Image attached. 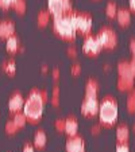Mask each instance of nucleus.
I'll use <instances>...</instances> for the list:
<instances>
[{"mask_svg":"<svg viewBox=\"0 0 135 152\" xmlns=\"http://www.w3.org/2000/svg\"><path fill=\"white\" fill-rule=\"evenodd\" d=\"M47 96L49 94H47L46 90H38V89L31 90V93L24 101V106H23V113L27 120L35 123V121H38L42 117L43 105L49 100Z\"/></svg>","mask_w":135,"mask_h":152,"instance_id":"nucleus-1","label":"nucleus"},{"mask_svg":"<svg viewBox=\"0 0 135 152\" xmlns=\"http://www.w3.org/2000/svg\"><path fill=\"white\" fill-rule=\"evenodd\" d=\"M53 30L60 35L61 38L66 40H73L77 35L75 27V22L72 18V11L68 12L65 15L53 18Z\"/></svg>","mask_w":135,"mask_h":152,"instance_id":"nucleus-2","label":"nucleus"},{"mask_svg":"<svg viewBox=\"0 0 135 152\" xmlns=\"http://www.w3.org/2000/svg\"><path fill=\"white\" fill-rule=\"evenodd\" d=\"M99 120L100 124L103 125H114L118 120L119 109H118V102L114 97H104L100 102V108H99Z\"/></svg>","mask_w":135,"mask_h":152,"instance_id":"nucleus-3","label":"nucleus"},{"mask_svg":"<svg viewBox=\"0 0 135 152\" xmlns=\"http://www.w3.org/2000/svg\"><path fill=\"white\" fill-rule=\"evenodd\" d=\"M72 18L73 22H75V27L77 34L81 35H89L91 31H92L93 27V19L89 14H85V12H78V11H72Z\"/></svg>","mask_w":135,"mask_h":152,"instance_id":"nucleus-4","label":"nucleus"},{"mask_svg":"<svg viewBox=\"0 0 135 152\" xmlns=\"http://www.w3.org/2000/svg\"><path fill=\"white\" fill-rule=\"evenodd\" d=\"M47 11L53 18L73 11L72 0H47Z\"/></svg>","mask_w":135,"mask_h":152,"instance_id":"nucleus-5","label":"nucleus"},{"mask_svg":"<svg viewBox=\"0 0 135 152\" xmlns=\"http://www.w3.org/2000/svg\"><path fill=\"white\" fill-rule=\"evenodd\" d=\"M99 42L101 43L103 49H114L118 45V35L109 27H103L99 30V32L96 34Z\"/></svg>","mask_w":135,"mask_h":152,"instance_id":"nucleus-6","label":"nucleus"},{"mask_svg":"<svg viewBox=\"0 0 135 152\" xmlns=\"http://www.w3.org/2000/svg\"><path fill=\"white\" fill-rule=\"evenodd\" d=\"M99 108H100V102H99L97 97L85 96L83 104H81V113L86 117H92L99 113Z\"/></svg>","mask_w":135,"mask_h":152,"instance_id":"nucleus-7","label":"nucleus"},{"mask_svg":"<svg viewBox=\"0 0 135 152\" xmlns=\"http://www.w3.org/2000/svg\"><path fill=\"white\" fill-rule=\"evenodd\" d=\"M103 50V46L101 43L99 42L97 37L96 35H86L85 39H84V43H83V51L85 54H89V55H96Z\"/></svg>","mask_w":135,"mask_h":152,"instance_id":"nucleus-8","label":"nucleus"},{"mask_svg":"<svg viewBox=\"0 0 135 152\" xmlns=\"http://www.w3.org/2000/svg\"><path fill=\"white\" fill-rule=\"evenodd\" d=\"M66 152H85V143L81 136H69L66 140Z\"/></svg>","mask_w":135,"mask_h":152,"instance_id":"nucleus-9","label":"nucleus"},{"mask_svg":"<svg viewBox=\"0 0 135 152\" xmlns=\"http://www.w3.org/2000/svg\"><path fill=\"white\" fill-rule=\"evenodd\" d=\"M23 106H24V97L22 96L20 92H15L11 94L8 101V109L11 113H18V112H22L23 110Z\"/></svg>","mask_w":135,"mask_h":152,"instance_id":"nucleus-10","label":"nucleus"},{"mask_svg":"<svg viewBox=\"0 0 135 152\" xmlns=\"http://www.w3.org/2000/svg\"><path fill=\"white\" fill-rule=\"evenodd\" d=\"M118 73L119 77L124 78H135V67L132 66V63L130 61H123L118 65Z\"/></svg>","mask_w":135,"mask_h":152,"instance_id":"nucleus-11","label":"nucleus"},{"mask_svg":"<svg viewBox=\"0 0 135 152\" xmlns=\"http://www.w3.org/2000/svg\"><path fill=\"white\" fill-rule=\"evenodd\" d=\"M14 34H15V23L14 22L10 19L1 20V24H0V38L8 39V38Z\"/></svg>","mask_w":135,"mask_h":152,"instance_id":"nucleus-12","label":"nucleus"},{"mask_svg":"<svg viewBox=\"0 0 135 152\" xmlns=\"http://www.w3.org/2000/svg\"><path fill=\"white\" fill-rule=\"evenodd\" d=\"M116 19H118V23L122 27L128 26L130 22H131V11L128 8H118Z\"/></svg>","mask_w":135,"mask_h":152,"instance_id":"nucleus-13","label":"nucleus"},{"mask_svg":"<svg viewBox=\"0 0 135 152\" xmlns=\"http://www.w3.org/2000/svg\"><path fill=\"white\" fill-rule=\"evenodd\" d=\"M77 131H78V121L75 117L65 118V129H63V132L68 136H76Z\"/></svg>","mask_w":135,"mask_h":152,"instance_id":"nucleus-14","label":"nucleus"},{"mask_svg":"<svg viewBox=\"0 0 135 152\" xmlns=\"http://www.w3.org/2000/svg\"><path fill=\"white\" fill-rule=\"evenodd\" d=\"M7 51L10 53H16V51H20V50H23V47H22V45H20V40L19 38L16 37V35H11V37L7 39Z\"/></svg>","mask_w":135,"mask_h":152,"instance_id":"nucleus-15","label":"nucleus"},{"mask_svg":"<svg viewBox=\"0 0 135 152\" xmlns=\"http://www.w3.org/2000/svg\"><path fill=\"white\" fill-rule=\"evenodd\" d=\"M99 82L96 80H88L85 83V96H89V97H97V93H99Z\"/></svg>","mask_w":135,"mask_h":152,"instance_id":"nucleus-16","label":"nucleus"},{"mask_svg":"<svg viewBox=\"0 0 135 152\" xmlns=\"http://www.w3.org/2000/svg\"><path fill=\"white\" fill-rule=\"evenodd\" d=\"M130 137V128L126 124H120L116 128V139H118V143H127Z\"/></svg>","mask_w":135,"mask_h":152,"instance_id":"nucleus-17","label":"nucleus"},{"mask_svg":"<svg viewBox=\"0 0 135 152\" xmlns=\"http://www.w3.org/2000/svg\"><path fill=\"white\" fill-rule=\"evenodd\" d=\"M32 143H34V145L37 147V148H43L47 143L46 132H45L43 129H38L37 132H35V135H34V140H32Z\"/></svg>","mask_w":135,"mask_h":152,"instance_id":"nucleus-18","label":"nucleus"},{"mask_svg":"<svg viewBox=\"0 0 135 152\" xmlns=\"http://www.w3.org/2000/svg\"><path fill=\"white\" fill-rule=\"evenodd\" d=\"M134 80L132 78H124V77H119L118 78V88L122 92H127V90H132L134 89Z\"/></svg>","mask_w":135,"mask_h":152,"instance_id":"nucleus-19","label":"nucleus"},{"mask_svg":"<svg viewBox=\"0 0 135 152\" xmlns=\"http://www.w3.org/2000/svg\"><path fill=\"white\" fill-rule=\"evenodd\" d=\"M50 19H52V15H50V12L46 11V10L39 11V14H38V16H37V22L41 27L47 26V24L50 23Z\"/></svg>","mask_w":135,"mask_h":152,"instance_id":"nucleus-20","label":"nucleus"},{"mask_svg":"<svg viewBox=\"0 0 135 152\" xmlns=\"http://www.w3.org/2000/svg\"><path fill=\"white\" fill-rule=\"evenodd\" d=\"M1 67H3L4 72L10 75H14L15 73H16V63H15V61H12V59L6 61V62L1 65Z\"/></svg>","mask_w":135,"mask_h":152,"instance_id":"nucleus-21","label":"nucleus"},{"mask_svg":"<svg viewBox=\"0 0 135 152\" xmlns=\"http://www.w3.org/2000/svg\"><path fill=\"white\" fill-rule=\"evenodd\" d=\"M12 120H14V123L18 125V128H22V126L26 125L27 118H26V116H24L23 112H18L14 115V118H12Z\"/></svg>","mask_w":135,"mask_h":152,"instance_id":"nucleus-22","label":"nucleus"},{"mask_svg":"<svg viewBox=\"0 0 135 152\" xmlns=\"http://www.w3.org/2000/svg\"><path fill=\"white\" fill-rule=\"evenodd\" d=\"M116 12H118V7L114 1H109L108 4L105 6V15L108 18H116Z\"/></svg>","mask_w":135,"mask_h":152,"instance_id":"nucleus-23","label":"nucleus"},{"mask_svg":"<svg viewBox=\"0 0 135 152\" xmlns=\"http://www.w3.org/2000/svg\"><path fill=\"white\" fill-rule=\"evenodd\" d=\"M12 8L18 12V14H24L27 8V4H26V0H16L12 6Z\"/></svg>","mask_w":135,"mask_h":152,"instance_id":"nucleus-24","label":"nucleus"},{"mask_svg":"<svg viewBox=\"0 0 135 152\" xmlns=\"http://www.w3.org/2000/svg\"><path fill=\"white\" fill-rule=\"evenodd\" d=\"M127 109L128 112L134 113L135 112V93H130V96L127 97Z\"/></svg>","mask_w":135,"mask_h":152,"instance_id":"nucleus-25","label":"nucleus"},{"mask_svg":"<svg viewBox=\"0 0 135 152\" xmlns=\"http://www.w3.org/2000/svg\"><path fill=\"white\" fill-rule=\"evenodd\" d=\"M52 104L54 106H57L60 104V88L54 86L53 88V94H52Z\"/></svg>","mask_w":135,"mask_h":152,"instance_id":"nucleus-26","label":"nucleus"},{"mask_svg":"<svg viewBox=\"0 0 135 152\" xmlns=\"http://www.w3.org/2000/svg\"><path fill=\"white\" fill-rule=\"evenodd\" d=\"M18 125L14 123V120H10V121H7L6 123V131H7V133H10V135H12V133H15L18 131Z\"/></svg>","mask_w":135,"mask_h":152,"instance_id":"nucleus-27","label":"nucleus"},{"mask_svg":"<svg viewBox=\"0 0 135 152\" xmlns=\"http://www.w3.org/2000/svg\"><path fill=\"white\" fill-rule=\"evenodd\" d=\"M16 0H0V8L1 10H10L12 8L14 3Z\"/></svg>","mask_w":135,"mask_h":152,"instance_id":"nucleus-28","label":"nucleus"},{"mask_svg":"<svg viewBox=\"0 0 135 152\" xmlns=\"http://www.w3.org/2000/svg\"><path fill=\"white\" fill-rule=\"evenodd\" d=\"M54 125H55V128H57V131L63 132V129H65V118H58V120H55Z\"/></svg>","mask_w":135,"mask_h":152,"instance_id":"nucleus-29","label":"nucleus"},{"mask_svg":"<svg viewBox=\"0 0 135 152\" xmlns=\"http://www.w3.org/2000/svg\"><path fill=\"white\" fill-rule=\"evenodd\" d=\"M116 152H130V147L127 143H118Z\"/></svg>","mask_w":135,"mask_h":152,"instance_id":"nucleus-30","label":"nucleus"},{"mask_svg":"<svg viewBox=\"0 0 135 152\" xmlns=\"http://www.w3.org/2000/svg\"><path fill=\"white\" fill-rule=\"evenodd\" d=\"M70 72H72L73 75H78L81 73V65H80V63H73Z\"/></svg>","mask_w":135,"mask_h":152,"instance_id":"nucleus-31","label":"nucleus"},{"mask_svg":"<svg viewBox=\"0 0 135 152\" xmlns=\"http://www.w3.org/2000/svg\"><path fill=\"white\" fill-rule=\"evenodd\" d=\"M66 54L70 55V57H76V55H77V49H76L75 46H69L66 49Z\"/></svg>","mask_w":135,"mask_h":152,"instance_id":"nucleus-32","label":"nucleus"},{"mask_svg":"<svg viewBox=\"0 0 135 152\" xmlns=\"http://www.w3.org/2000/svg\"><path fill=\"white\" fill-rule=\"evenodd\" d=\"M23 152H35L34 145H32V144H30V143L24 144V147H23Z\"/></svg>","mask_w":135,"mask_h":152,"instance_id":"nucleus-33","label":"nucleus"},{"mask_svg":"<svg viewBox=\"0 0 135 152\" xmlns=\"http://www.w3.org/2000/svg\"><path fill=\"white\" fill-rule=\"evenodd\" d=\"M130 50H131L132 55H135V39L130 40Z\"/></svg>","mask_w":135,"mask_h":152,"instance_id":"nucleus-34","label":"nucleus"},{"mask_svg":"<svg viewBox=\"0 0 135 152\" xmlns=\"http://www.w3.org/2000/svg\"><path fill=\"white\" fill-rule=\"evenodd\" d=\"M100 132V124H96L92 126V133H99Z\"/></svg>","mask_w":135,"mask_h":152,"instance_id":"nucleus-35","label":"nucleus"},{"mask_svg":"<svg viewBox=\"0 0 135 152\" xmlns=\"http://www.w3.org/2000/svg\"><path fill=\"white\" fill-rule=\"evenodd\" d=\"M53 78H54V80H58V78H60V70L58 69L53 70Z\"/></svg>","mask_w":135,"mask_h":152,"instance_id":"nucleus-36","label":"nucleus"},{"mask_svg":"<svg viewBox=\"0 0 135 152\" xmlns=\"http://www.w3.org/2000/svg\"><path fill=\"white\" fill-rule=\"evenodd\" d=\"M128 4H130V11L135 12V0H128Z\"/></svg>","mask_w":135,"mask_h":152,"instance_id":"nucleus-37","label":"nucleus"},{"mask_svg":"<svg viewBox=\"0 0 135 152\" xmlns=\"http://www.w3.org/2000/svg\"><path fill=\"white\" fill-rule=\"evenodd\" d=\"M130 62H131V63H132V66L135 67V55H132V59L130 61Z\"/></svg>","mask_w":135,"mask_h":152,"instance_id":"nucleus-38","label":"nucleus"},{"mask_svg":"<svg viewBox=\"0 0 135 152\" xmlns=\"http://www.w3.org/2000/svg\"><path fill=\"white\" fill-rule=\"evenodd\" d=\"M42 72H47V66H43L42 67Z\"/></svg>","mask_w":135,"mask_h":152,"instance_id":"nucleus-39","label":"nucleus"},{"mask_svg":"<svg viewBox=\"0 0 135 152\" xmlns=\"http://www.w3.org/2000/svg\"><path fill=\"white\" fill-rule=\"evenodd\" d=\"M132 131H134V132H135V123L132 124Z\"/></svg>","mask_w":135,"mask_h":152,"instance_id":"nucleus-40","label":"nucleus"},{"mask_svg":"<svg viewBox=\"0 0 135 152\" xmlns=\"http://www.w3.org/2000/svg\"><path fill=\"white\" fill-rule=\"evenodd\" d=\"M132 92H134V93H135V86H134V89H132Z\"/></svg>","mask_w":135,"mask_h":152,"instance_id":"nucleus-41","label":"nucleus"},{"mask_svg":"<svg viewBox=\"0 0 135 152\" xmlns=\"http://www.w3.org/2000/svg\"><path fill=\"white\" fill-rule=\"evenodd\" d=\"M0 24H1V20H0Z\"/></svg>","mask_w":135,"mask_h":152,"instance_id":"nucleus-42","label":"nucleus"}]
</instances>
